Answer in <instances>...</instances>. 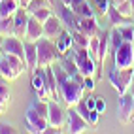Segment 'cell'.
<instances>
[{
  "label": "cell",
  "mask_w": 134,
  "mask_h": 134,
  "mask_svg": "<svg viewBox=\"0 0 134 134\" xmlns=\"http://www.w3.org/2000/svg\"><path fill=\"white\" fill-rule=\"evenodd\" d=\"M53 70H55V76H57V83H59V94H60V100L66 104V108H74L79 102L83 100V93H85V87L83 83L72 79L64 70L59 66L53 64Z\"/></svg>",
  "instance_id": "cell-1"
},
{
  "label": "cell",
  "mask_w": 134,
  "mask_h": 134,
  "mask_svg": "<svg viewBox=\"0 0 134 134\" xmlns=\"http://www.w3.org/2000/svg\"><path fill=\"white\" fill-rule=\"evenodd\" d=\"M36 46H38V66L40 68L53 66V64H57V62H59L60 51L57 49V43L53 40L42 38V40L36 42Z\"/></svg>",
  "instance_id": "cell-2"
},
{
  "label": "cell",
  "mask_w": 134,
  "mask_h": 134,
  "mask_svg": "<svg viewBox=\"0 0 134 134\" xmlns=\"http://www.w3.org/2000/svg\"><path fill=\"white\" fill-rule=\"evenodd\" d=\"M132 76H134V68H111L108 72V79L110 83L113 85V89L117 91V94H125L130 89V83H132Z\"/></svg>",
  "instance_id": "cell-3"
},
{
  "label": "cell",
  "mask_w": 134,
  "mask_h": 134,
  "mask_svg": "<svg viewBox=\"0 0 134 134\" xmlns=\"http://www.w3.org/2000/svg\"><path fill=\"white\" fill-rule=\"evenodd\" d=\"M70 53H72V57L76 60L79 72H81L83 76H93V77L96 76V60H94V57L91 55V53H89V49L72 47Z\"/></svg>",
  "instance_id": "cell-4"
},
{
  "label": "cell",
  "mask_w": 134,
  "mask_h": 134,
  "mask_svg": "<svg viewBox=\"0 0 134 134\" xmlns=\"http://www.w3.org/2000/svg\"><path fill=\"white\" fill-rule=\"evenodd\" d=\"M113 66L115 68H134V43L123 42L113 53Z\"/></svg>",
  "instance_id": "cell-5"
},
{
  "label": "cell",
  "mask_w": 134,
  "mask_h": 134,
  "mask_svg": "<svg viewBox=\"0 0 134 134\" xmlns=\"http://www.w3.org/2000/svg\"><path fill=\"white\" fill-rule=\"evenodd\" d=\"M30 85H32V91L36 93V98L46 100V102L51 100V96H49V93H47V87H46V70H43V68L38 66V68L30 74Z\"/></svg>",
  "instance_id": "cell-6"
},
{
  "label": "cell",
  "mask_w": 134,
  "mask_h": 134,
  "mask_svg": "<svg viewBox=\"0 0 134 134\" xmlns=\"http://www.w3.org/2000/svg\"><path fill=\"white\" fill-rule=\"evenodd\" d=\"M47 106H49V113H47L49 127L55 129V130L64 129V125H66V111L62 110V106L59 104V100H49Z\"/></svg>",
  "instance_id": "cell-7"
},
{
  "label": "cell",
  "mask_w": 134,
  "mask_h": 134,
  "mask_svg": "<svg viewBox=\"0 0 134 134\" xmlns=\"http://www.w3.org/2000/svg\"><path fill=\"white\" fill-rule=\"evenodd\" d=\"M25 119H26V127H29V130L30 132H36V134H43L46 129L49 127L47 119L42 117L32 106H29V110H26V113H25Z\"/></svg>",
  "instance_id": "cell-8"
},
{
  "label": "cell",
  "mask_w": 134,
  "mask_h": 134,
  "mask_svg": "<svg viewBox=\"0 0 134 134\" xmlns=\"http://www.w3.org/2000/svg\"><path fill=\"white\" fill-rule=\"evenodd\" d=\"M87 127H89V123L77 113L76 106L74 108H68V111H66V132L79 134V132H85Z\"/></svg>",
  "instance_id": "cell-9"
},
{
  "label": "cell",
  "mask_w": 134,
  "mask_h": 134,
  "mask_svg": "<svg viewBox=\"0 0 134 134\" xmlns=\"http://www.w3.org/2000/svg\"><path fill=\"white\" fill-rule=\"evenodd\" d=\"M132 104H134V94L130 91H127L125 94H119V106H117L119 123L127 125L132 121Z\"/></svg>",
  "instance_id": "cell-10"
},
{
  "label": "cell",
  "mask_w": 134,
  "mask_h": 134,
  "mask_svg": "<svg viewBox=\"0 0 134 134\" xmlns=\"http://www.w3.org/2000/svg\"><path fill=\"white\" fill-rule=\"evenodd\" d=\"M53 6H57V13H59V19L62 21V25L66 26V30H76V25H77V15L74 13L72 8H68L60 2V0H55V4Z\"/></svg>",
  "instance_id": "cell-11"
},
{
  "label": "cell",
  "mask_w": 134,
  "mask_h": 134,
  "mask_svg": "<svg viewBox=\"0 0 134 134\" xmlns=\"http://www.w3.org/2000/svg\"><path fill=\"white\" fill-rule=\"evenodd\" d=\"M29 19H30V13H29L26 8H19V10L13 13V29H15V36H17V38L25 40Z\"/></svg>",
  "instance_id": "cell-12"
},
{
  "label": "cell",
  "mask_w": 134,
  "mask_h": 134,
  "mask_svg": "<svg viewBox=\"0 0 134 134\" xmlns=\"http://www.w3.org/2000/svg\"><path fill=\"white\" fill-rule=\"evenodd\" d=\"M62 30H64V25H62V21L59 19V15H55V13L43 23V38H47V40L55 42L60 36Z\"/></svg>",
  "instance_id": "cell-13"
},
{
  "label": "cell",
  "mask_w": 134,
  "mask_h": 134,
  "mask_svg": "<svg viewBox=\"0 0 134 134\" xmlns=\"http://www.w3.org/2000/svg\"><path fill=\"white\" fill-rule=\"evenodd\" d=\"M76 30L87 34L89 38L98 36V34L102 32V30H100V26H98V23H96V17H77Z\"/></svg>",
  "instance_id": "cell-14"
},
{
  "label": "cell",
  "mask_w": 134,
  "mask_h": 134,
  "mask_svg": "<svg viewBox=\"0 0 134 134\" xmlns=\"http://www.w3.org/2000/svg\"><path fill=\"white\" fill-rule=\"evenodd\" d=\"M25 60H26V72H34L38 68V46L36 42L25 40Z\"/></svg>",
  "instance_id": "cell-15"
},
{
  "label": "cell",
  "mask_w": 134,
  "mask_h": 134,
  "mask_svg": "<svg viewBox=\"0 0 134 134\" xmlns=\"http://www.w3.org/2000/svg\"><path fill=\"white\" fill-rule=\"evenodd\" d=\"M106 17H108V21L111 26H125V25H134L132 23V17H127V15H123L117 8H115L111 2L108 6V12H106Z\"/></svg>",
  "instance_id": "cell-16"
},
{
  "label": "cell",
  "mask_w": 134,
  "mask_h": 134,
  "mask_svg": "<svg viewBox=\"0 0 134 134\" xmlns=\"http://www.w3.org/2000/svg\"><path fill=\"white\" fill-rule=\"evenodd\" d=\"M43 70H46V87H47V93H49V96H51V100H60L55 70H53V66H46Z\"/></svg>",
  "instance_id": "cell-17"
},
{
  "label": "cell",
  "mask_w": 134,
  "mask_h": 134,
  "mask_svg": "<svg viewBox=\"0 0 134 134\" xmlns=\"http://www.w3.org/2000/svg\"><path fill=\"white\" fill-rule=\"evenodd\" d=\"M42 38H43V25L30 15L29 25H26V36H25V40L26 42H38Z\"/></svg>",
  "instance_id": "cell-18"
},
{
  "label": "cell",
  "mask_w": 134,
  "mask_h": 134,
  "mask_svg": "<svg viewBox=\"0 0 134 134\" xmlns=\"http://www.w3.org/2000/svg\"><path fill=\"white\" fill-rule=\"evenodd\" d=\"M0 76L4 79H8V81H13V79H17L21 76V72L12 64V60L6 55H0Z\"/></svg>",
  "instance_id": "cell-19"
},
{
  "label": "cell",
  "mask_w": 134,
  "mask_h": 134,
  "mask_svg": "<svg viewBox=\"0 0 134 134\" xmlns=\"http://www.w3.org/2000/svg\"><path fill=\"white\" fill-rule=\"evenodd\" d=\"M10 102H12V93L8 87V79L0 76V115L6 113V110L10 108Z\"/></svg>",
  "instance_id": "cell-20"
},
{
  "label": "cell",
  "mask_w": 134,
  "mask_h": 134,
  "mask_svg": "<svg viewBox=\"0 0 134 134\" xmlns=\"http://www.w3.org/2000/svg\"><path fill=\"white\" fill-rule=\"evenodd\" d=\"M55 43H57V49L60 51V55H66V53L74 47V40H72V32L70 30H62L60 32V36L55 40Z\"/></svg>",
  "instance_id": "cell-21"
},
{
  "label": "cell",
  "mask_w": 134,
  "mask_h": 134,
  "mask_svg": "<svg viewBox=\"0 0 134 134\" xmlns=\"http://www.w3.org/2000/svg\"><path fill=\"white\" fill-rule=\"evenodd\" d=\"M19 8H21L19 0H0V19L12 17Z\"/></svg>",
  "instance_id": "cell-22"
},
{
  "label": "cell",
  "mask_w": 134,
  "mask_h": 134,
  "mask_svg": "<svg viewBox=\"0 0 134 134\" xmlns=\"http://www.w3.org/2000/svg\"><path fill=\"white\" fill-rule=\"evenodd\" d=\"M72 10H74V13H76L77 17H94V13H96L94 8L89 4V0H81V2L76 4Z\"/></svg>",
  "instance_id": "cell-23"
},
{
  "label": "cell",
  "mask_w": 134,
  "mask_h": 134,
  "mask_svg": "<svg viewBox=\"0 0 134 134\" xmlns=\"http://www.w3.org/2000/svg\"><path fill=\"white\" fill-rule=\"evenodd\" d=\"M72 40H74V47H77V49H89V42H91V38H89L87 34L79 32V30H72Z\"/></svg>",
  "instance_id": "cell-24"
},
{
  "label": "cell",
  "mask_w": 134,
  "mask_h": 134,
  "mask_svg": "<svg viewBox=\"0 0 134 134\" xmlns=\"http://www.w3.org/2000/svg\"><path fill=\"white\" fill-rule=\"evenodd\" d=\"M0 36H15V29H13V15L12 17H4L0 19Z\"/></svg>",
  "instance_id": "cell-25"
},
{
  "label": "cell",
  "mask_w": 134,
  "mask_h": 134,
  "mask_svg": "<svg viewBox=\"0 0 134 134\" xmlns=\"http://www.w3.org/2000/svg\"><path fill=\"white\" fill-rule=\"evenodd\" d=\"M123 42H125V40H123V36H121L119 29H117V26H113V29L110 30V55H113L115 49H117Z\"/></svg>",
  "instance_id": "cell-26"
},
{
  "label": "cell",
  "mask_w": 134,
  "mask_h": 134,
  "mask_svg": "<svg viewBox=\"0 0 134 134\" xmlns=\"http://www.w3.org/2000/svg\"><path fill=\"white\" fill-rule=\"evenodd\" d=\"M30 15L34 17V19H38V21H40V23L43 25V23H46V21L49 19V17L53 15V6H49V8H40V10L32 12Z\"/></svg>",
  "instance_id": "cell-27"
},
{
  "label": "cell",
  "mask_w": 134,
  "mask_h": 134,
  "mask_svg": "<svg viewBox=\"0 0 134 134\" xmlns=\"http://www.w3.org/2000/svg\"><path fill=\"white\" fill-rule=\"evenodd\" d=\"M111 4L117 8L123 15H127V17H132V15H134V10H132L130 0H117V2H111Z\"/></svg>",
  "instance_id": "cell-28"
},
{
  "label": "cell",
  "mask_w": 134,
  "mask_h": 134,
  "mask_svg": "<svg viewBox=\"0 0 134 134\" xmlns=\"http://www.w3.org/2000/svg\"><path fill=\"white\" fill-rule=\"evenodd\" d=\"M117 29H119V32H121V36H123V40H125V42L134 43V26H132V25L117 26Z\"/></svg>",
  "instance_id": "cell-29"
},
{
  "label": "cell",
  "mask_w": 134,
  "mask_h": 134,
  "mask_svg": "<svg viewBox=\"0 0 134 134\" xmlns=\"http://www.w3.org/2000/svg\"><path fill=\"white\" fill-rule=\"evenodd\" d=\"M49 6H53L49 0H30V4H29V13H32V12H36V10H40V8H49Z\"/></svg>",
  "instance_id": "cell-30"
},
{
  "label": "cell",
  "mask_w": 134,
  "mask_h": 134,
  "mask_svg": "<svg viewBox=\"0 0 134 134\" xmlns=\"http://www.w3.org/2000/svg\"><path fill=\"white\" fill-rule=\"evenodd\" d=\"M108 6H110V0H96L94 2V12L100 13V15H106V12H108Z\"/></svg>",
  "instance_id": "cell-31"
},
{
  "label": "cell",
  "mask_w": 134,
  "mask_h": 134,
  "mask_svg": "<svg viewBox=\"0 0 134 134\" xmlns=\"http://www.w3.org/2000/svg\"><path fill=\"white\" fill-rule=\"evenodd\" d=\"M98 119H100V111H98V110H91V111H89L87 123L91 125V127H96V125H98Z\"/></svg>",
  "instance_id": "cell-32"
},
{
  "label": "cell",
  "mask_w": 134,
  "mask_h": 134,
  "mask_svg": "<svg viewBox=\"0 0 134 134\" xmlns=\"http://www.w3.org/2000/svg\"><path fill=\"white\" fill-rule=\"evenodd\" d=\"M83 87H85V91H94V87H96L94 77L93 76H85L83 77Z\"/></svg>",
  "instance_id": "cell-33"
},
{
  "label": "cell",
  "mask_w": 134,
  "mask_h": 134,
  "mask_svg": "<svg viewBox=\"0 0 134 134\" xmlns=\"http://www.w3.org/2000/svg\"><path fill=\"white\" fill-rule=\"evenodd\" d=\"M76 110H77V113H79V115H81V117L87 121V117H89V111H91V110L87 108V104H85V102H79V104L76 106Z\"/></svg>",
  "instance_id": "cell-34"
},
{
  "label": "cell",
  "mask_w": 134,
  "mask_h": 134,
  "mask_svg": "<svg viewBox=\"0 0 134 134\" xmlns=\"http://www.w3.org/2000/svg\"><path fill=\"white\" fill-rule=\"evenodd\" d=\"M13 132H17L15 127H12L8 123H0V134H13Z\"/></svg>",
  "instance_id": "cell-35"
},
{
  "label": "cell",
  "mask_w": 134,
  "mask_h": 134,
  "mask_svg": "<svg viewBox=\"0 0 134 134\" xmlns=\"http://www.w3.org/2000/svg\"><path fill=\"white\" fill-rule=\"evenodd\" d=\"M96 110L100 111V113L106 111V102H104V98H102V96H96Z\"/></svg>",
  "instance_id": "cell-36"
},
{
  "label": "cell",
  "mask_w": 134,
  "mask_h": 134,
  "mask_svg": "<svg viewBox=\"0 0 134 134\" xmlns=\"http://www.w3.org/2000/svg\"><path fill=\"white\" fill-rule=\"evenodd\" d=\"M85 104H87L89 110H96V96H89L85 100Z\"/></svg>",
  "instance_id": "cell-37"
},
{
  "label": "cell",
  "mask_w": 134,
  "mask_h": 134,
  "mask_svg": "<svg viewBox=\"0 0 134 134\" xmlns=\"http://www.w3.org/2000/svg\"><path fill=\"white\" fill-rule=\"evenodd\" d=\"M19 4H21V8H29L30 0H19Z\"/></svg>",
  "instance_id": "cell-38"
},
{
  "label": "cell",
  "mask_w": 134,
  "mask_h": 134,
  "mask_svg": "<svg viewBox=\"0 0 134 134\" xmlns=\"http://www.w3.org/2000/svg\"><path fill=\"white\" fill-rule=\"evenodd\" d=\"M60 2H62V4H64V6H68V8H70V6H72V0H60Z\"/></svg>",
  "instance_id": "cell-39"
},
{
  "label": "cell",
  "mask_w": 134,
  "mask_h": 134,
  "mask_svg": "<svg viewBox=\"0 0 134 134\" xmlns=\"http://www.w3.org/2000/svg\"><path fill=\"white\" fill-rule=\"evenodd\" d=\"M129 91L134 94V76H132V83H130V89H129Z\"/></svg>",
  "instance_id": "cell-40"
},
{
  "label": "cell",
  "mask_w": 134,
  "mask_h": 134,
  "mask_svg": "<svg viewBox=\"0 0 134 134\" xmlns=\"http://www.w3.org/2000/svg\"><path fill=\"white\" fill-rule=\"evenodd\" d=\"M2 43H4V36H0V55H2Z\"/></svg>",
  "instance_id": "cell-41"
},
{
  "label": "cell",
  "mask_w": 134,
  "mask_h": 134,
  "mask_svg": "<svg viewBox=\"0 0 134 134\" xmlns=\"http://www.w3.org/2000/svg\"><path fill=\"white\" fill-rule=\"evenodd\" d=\"M132 119H134V104H132Z\"/></svg>",
  "instance_id": "cell-42"
},
{
  "label": "cell",
  "mask_w": 134,
  "mask_h": 134,
  "mask_svg": "<svg viewBox=\"0 0 134 134\" xmlns=\"http://www.w3.org/2000/svg\"><path fill=\"white\" fill-rule=\"evenodd\" d=\"M130 4H132V10H134V0H130Z\"/></svg>",
  "instance_id": "cell-43"
},
{
  "label": "cell",
  "mask_w": 134,
  "mask_h": 134,
  "mask_svg": "<svg viewBox=\"0 0 134 134\" xmlns=\"http://www.w3.org/2000/svg\"><path fill=\"white\" fill-rule=\"evenodd\" d=\"M110 2H117V0H110Z\"/></svg>",
  "instance_id": "cell-44"
}]
</instances>
